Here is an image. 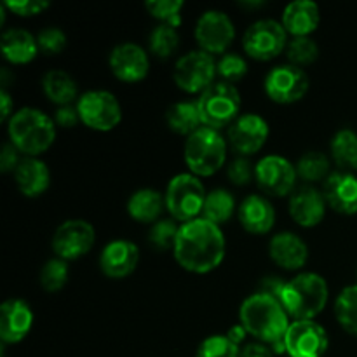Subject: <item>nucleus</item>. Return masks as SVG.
Wrapping results in <instances>:
<instances>
[{"instance_id":"obj_33","label":"nucleus","mask_w":357,"mask_h":357,"mask_svg":"<svg viewBox=\"0 0 357 357\" xmlns=\"http://www.w3.org/2000/svg\"><path fill=\"white\" fill-rule=\"evenodd\" d=\"M335 317L349 335L357 338V284L345 286L335 300Z\"/></svg>"},{"instance_id":"obj_1","label":"nucleus","mask_w":357,"mask_h":357,"mask_svg":"<svg viewBox=\"0 0 357 357\" xmlns=\"http://www.w3.org/2000/svg\"><path fill=\"white\" fill-rule=\"evenodd\" d=\"M227 253V239L222 227L199 218L181 223L174 244V260L192 274H209L222 265Z\"/></svg>"},{"instance_id":"obj_22","label":"nucleus","mask_w":357,"mask_h":357,"mask_svg":"<svg viewBox=\"0 0 357 357\" xmlns=\"http://www.w3.org/2000/svg\"><path fill=\"white\" fill-rule=\"evenodd\" d=\"M326 204L340 215L357 213V176L347 171H335L323 185Z\"/></svg>"},{"instance_id":"obj_24","label":"nucleus","mask_w":357,"mask_h":357,"mask_svg":"<svg viewBox=\"0 0 357 357\" xmlns=\"http://www.w3.org/2000/svg\"><path fill=\"white\" fill-rule=\"evenodd\" d=\"M13 174L17 190L24 197H40L51 185V171L38 157H23Z\"/></svg>"},{"instance_id":"obj_40","label":"nucleus","mask_w":357,"mask_h":357,"mask_svg":"<svg viewBox=\"0 0 357 357\" xmlns=\"http://www.w3.org/2000/svg\"><path fill=\"white\" fill-rule=\"evenodd\" d=\"M195 357H241V347L227 335H211L201 342Z\"/></svg>"},{"instance_id":"obj_10","label":"nucleus","mask_w":357,"mask_h":357,"mask_svg":"<svg viewBox=\"0 0 357 357\" xmlns=\"http://www.w3.org/2000/svg\"><path fill=\"white\" fill-rule=\"evenodd\" d=\"M216 77L215 56L202 49L185 52L174 63V84L188 94H202L216 82Z\"/></svg>"},{"instance_id":"obj_27","label":"nucleus","mask_w":357,"mask_h":357,"mask_svg":"<svg viewBox=\"0 0 357 357\" xmlns=\"http://www.w3.org/2000/svg\"><path fill=\"white\" fill-rule=\"evenodd\" d=\"M42 91H44L45 98L56 107H66V105H73L75 100L79 101V86L77 80L70 75L68 72L59 68L47 70L42 77Z\"/></svg>"},{"instance_id":"obj_45","label":"nucleus","mask_w":357,"mask_h":357,"mask_svg":"<svg viewBox=\"0 0 357 357\" xmlns=\"http://www.w3.org/2000/svg\"><path fill=\"white\" fill-rule=\"evenodd\" d=\"M21 159L23 157H20V150L13 143H6L0 150V171L2 173H14Z\"/></svg>"},{"instance_id":"obj_35","label":"nucleus","mask_w":357,"mask_h":357,"mask_svg":"<svg viewBox=\"0 0 357 357\" xmlns=\"http://www.w3.org/2000/svg\"><path fill=\"white\" fill-rule=\"evenodd\" d=\"M70 267L68 261L54 257L45 261V265L40 271V286L47 293H58L68 282Z\"/></svg>"},{"instance_id":"obj_7","label":"nucleus","mask_w":357,"mask_h":357,"mask_svg":"<svg viewBox=\"0 0 357 357\" xmlns=\"http://www.w3.org/2000/svg\"><path fill=\"white\" fill-rule=\"evenodd\" d=\"M206 195L208 192L201 178L192 173H178L171 178L164 192L166 209L176 222H192L202 215Z\"/></svg>"},{"instance_id":"obj_44","label":"nucleus","mask_w":357,"mask_h":357,"mask_svg":"<svg viewBox=\"0 0 357 357\" xmlns=\"http://www.w3.org/2000/svg\"><path fill=\"white\" fill-rule=\"evenodd\" d=\"M52 119H54L56 126H59V128H65V129L75 128V126L80 122V115H79V110H77V103L66 105V107H58L56 108L54 115H52Z\"/></svg>"},{"instance_id":"obj_37","label":"nucleus","mask_w":357,"mask_h":357,"mask_svg":"<svg viewBox=\"0 0 357 357\" xmlns=\"http://www.w3.org/2000/svg\"><path fill=\"white\" fill-rule=\"evenodd\" d=\"M180 227L173 218H160L159 222L152 223L149 230L150 246L155 248L157 251H173Z\"/></svg>"},{"instance_id":"obj_48","label":"nucleus","mask_w":357,"mask_h":357,"mask_svg":"<svg viewBox=\"0 0 357 357\" xmlns=\"http://www.w3.org/2000/svg\"><path fill=\"white\" fill-rule=\"evenodd\" d=\"M14 115V101L10 98L9 91L0 89V121L9 122V119Z\"/></svg>"},{"instance_id":"obj_36","label":"nucleus","mask_w":357,"mask_h":357,"mask_svg":"<svg viewBox=\"0 0 357 357\" xmlns=\"http://www.w3.org/2000/svg\"><path fill=\"white\" fill-rule=\"evenodd\" d=\"M286 58L288 63L295 66L312 65L319 58V45L312 37H293L286 47Z\"/></svg>"},{"instance_id":"obj_49","label":"nucleus","mask_w":357,"mask_h":357,"mask_svg":"<svg viewBox=\"0 0 357 357\" xmlns=\"http://www.w3.org/2000/svg\"><path fill=\"white\" fill-rule=\"evenodd\" d=\"M227 337H229L230 342H234V344L239 345V347H241V344H243V342L246 340L248 331L244 330L243 324L239 323V324H236V326H232L229 331H227Z\"/></svg>"},{"instance_id":"obj_16","label":"nucleus","mask_w":357,"mask_h":357,"mask_svg":"<svg viewBox=\"0 0 357 357\" xmlns=\"http://www.w3.org/2000/svg\"><path fill=\"white\" fill-rule=\"evenodd\" d=\"M289 357H324L330 349L326 328L316 321H293L284 337Z\"/></svg>"},{"instance_id":"obj_15","label":"nucleus","mask_w":357,"mask_h":357,"mask_svg":"<svg viewBox=\"0 0 357 357\" xmlns=\"http://www.w3.org/2000/svg\"><path fill=\"white\" fill-rule=\"evenodd\" d=\"M271 128L261 115L241 114L239 119L227 129V143L241 157H250L260 152L267 143Z\"/></svg>"},{"instance_id":"obj_9","label":"nucleus","mask_w":357,"mask_h":357,"mask_svg":"<svg viewBox=\"0 0 357 357\" xmlns=\"http://www.w3.org/2000/svg\"><path fill=\"white\" fill-rule=\"evenodd\" d=\"M80 122L93 131L107 132L122 121V107L117 96L107 89H89L77 101Z\"/></svg>"},{"instance_id":"obj_5","label":"nucleus","mask_w":357,"mask_h":357,"mask_svg":"<svg viewBox=\"0 0 357 357\" xmlns=\"http://www.w3.org/2000/svg\"><path fill=\"white\" fill-rule=\"evenodd\" d=\"M227 139L222 132L202 126L201 129L185 139L183 159L188 173L199 178L213 176L218 173L227 160Z\"/></svg>"},{"instance_id":"obj_11","label":"nucleus","mask_w":357,"mask_h":357,"mask_svg":"<svg viewBox=\"0 0 357 357\" xmlns=\"http://www.w3.org/2000/svg\"><path fill=\"white\" fill-rule=\"evenodd\" d=\"M194 35L199 49L209 54H225L236 38V24L223 10L209 9L195 21Z\"/></svg>"},{"instance_id":"obj_3","label":"nucleus","mask_w":357,"mask_h":357,"mask_svg":"<svg viewBox=\"0 0 357 357\" xmlns=\"http://www.w3.org/2000/svg\"><path fill=\"white\" fill-rule=\"evenodd\" d=\"M7 136L24 157H38L56 142V122L38 108L23 107L7 122Z\"/></svg>"},{"instance_id":"obj_14","label":"nucleus","mask_w":357,"mask_h":357,"mask_svg":"<svg viewBox=\"0 0 357 357\" xmlns=\"http://www.w3.org/2000/svg\"><path fill=\"white\" fill-rule=\"evenodd\" d=\"M96 241V230L89 222L80 218L66 220L52 236V251L61 260H77L89 253Z\"/></svg>"},{"instance_id":"obj_12","label":"nucleus","mask_w":357,"mask_h":357,"mask_svg":"<svg viewBox=\"0 0 357 357\" xmlns=\"http://www.w3.org/2000/svg\"><path fill=\"white\" fill-rule=\"evenodd\" d=\"M310 86L309 75L300 66L284 63L268 70L264 80V89L274 103L291 105L302 100Z\"/></svg>"},{"instance_id":"obj_13","label":"nucleus","mask_w":357,"mask_h":357,"mask_svg":"<svg viewBox=\"0 0 357 357\" xmlns=\"http://www.w3.org/2000/svg\"><path fill=\"white\" fill-rule=\"evenodd\" d=\"M296 166L282 155H265L255 164V180L258 187L272 197H286L293 194L296 183Z\"/></svg>"},{"instance_id":"obj_17","label":"nucleus","mask_w":357,"mask_h":357,"mask_svg":"<svg viewBox=\"0 0 357 357\" xmlns=\"http://www.w3.org/2000/svg\"><path fill=\"white\" fill-rule=\"evenodd\" d=\"M108 66L122 82H139L150 72L149 52L136 42H121L110 51Z\"/></svg>"},{"instance_id":"obj_47","label":"nucleus","mask_w":357,"mask_h":357,"mask_svg":"<svg viewBox=\"0 0 357 357\" xmlns=\"http://www.w3.org/2000/svg\"><path fill=\"white\" fill-rule=\"evenodd\" d=\"M241 357H278V354L261 342H251L241 349Z\"/></svg>"},{"instance_id":"obj_23","label":"nucleus","mask_w":357,"mask_h":357,"mask_svg":"<svg viewBox=\"0 0 357 357\" xmlns=\"http://www.w3.org/2000/svg\"><path fill=\"white\" fill-rule=\"evenodd\" d=\"M272 261L284 271H300L309 260V246L295 232H279L268 243Z\"/></svg>"},{"instance_id":"obj_34","label":"nucleus","mask_w":357,"mask_h":357,"mask_svg":"<svg viewBox=\"0 0 357 357\" xmlns=\"http://www.w3.org/2000/svg\"><path fill=\"white\" fill-rule=\"evenodd\" d=\"M178 47H180L178 28L162 23L152 28L149 35V49L153 56H157L159 59H167L178 51Z\"/></svg>"},{"instance_id":"obj_43","label":"nucleus","mask_w":357,"mask_h":357,"mask_svg":"<svg viewBox=\"0 0 357 357\" xmlns=\"http://www.w3.org/2000/svg\"><path fill=\"white\" fill-rule=\"evenodd\" d=\"M9 13L17 14L21 17H30L42 14L51 7L47 0H6L2 2Z\"/></svg>"},{"instance_id":"obj_26","label":"nucleus","mask_w":357,"mask_h":357,"mask_svg":"<svg viewBox=\"0 0 357 357\" xmlns=\"http://www.w3.org/2000/svg\"><path fill=\"white\" fill-rule=\"evenodd\" d=\"M0 51L2 56L13 65H26L31 63L40 52L37 35L24 28H7L0 37Z\"/></svg>"},{"instance_id":"obj_46","label":"nucleus","mask_w":357,"mask_h":357,"mask_svg":"<svg viewBox=\"0 0 357 357\" xmlns=\"http://www.w3.org/2000/svg\"><path fill=\"white\" fill-rule=\"evenodd\" d=\"M284 284L286 281L282 278H279V275H267V278H264L260 281V289L258 291L267 293V295L275 296L279 300V295H281Z\"/></svg>"},{"instance_id":"obj_30","label":"nucleus","mask_w":357,"mask_h":357,"mask_svg":"<svg viewBox=\"0 0 357 357\" xmlns=\"http://www.w3.org/2000/svg\"><path fill=\"white\" fill-rule=\"evenodd\" d=\"M330 153L340 171H357V131L352 128L338 129L330 142Z\"/></svg>"},{"instance_id":"obj_8","label":"nucleus","mask_w":357,"mask_h":357,"mask_svg":"<svg viewBox=\"0 0 357 357\" xmlns=\"http://www.w3.org/2000/svg\"><path fill=\"white\" fill-rule=\"evenodd\" d=\"M289 35L281 21L261 17L251 23L243 35V49L251 59L271 61L286 51Z\"/></svg>"},{"instance_id":"obj_38","label":"nucleus","mask_w":357,"mask_h":357,"mask_svg":"<svg viewBox=\"0 0 357 357\" xmlns=\"http://www.w3.org/2000/svg\"><path fill=\"white\" fill-rule=\"evenodd\" d=\"M248 73V59L239 52H225L216 59V75L223 82L236 84Z\"/></svg>"},{"instance_id":"obj_18","label":"nucleus","mask_w":357,"mask_h":357,"mask_svg":"<svg viewBox=\"0 0 357 357\" xmlns=\"http://www.w3.org/2000/svg\"><path fill=\"white\" fill-rule=\"evenodd\" d=\"M33 326V310L21 298H9L0 307V340L2 345L23 342Z\"/></svg>"},{"instance_id":"obj_19","label":"nucleus","mask_w":357,"mask_h":357,"mask_svg":"<svg viewBox=\"0 0 357 357\" xmlns=\"http://www.w3.org/2000/svg\"><path fill=\"white\" fill-rule=\"evenodd\" d=\"M326 208L328 204L323 190H317L310 185H303L289 195V216L296 225L303 227V229H312V227L319 225L326 216Z\"/></svg>"},{"instance_id":"obj_51","label":"nucleus","mask_w":357,"mask_h":357,"mask_svg":"<svg viewBox=\"0 0 357 357\" xmlns=\"http://www.w3.org/2000/svg\"><path fill=\"white\" fill-rule=\"evenodd\" d=\"M241 7H248V9H258V7H264V2H241Z\"/></svg>"},{"instance_id":"obj_20","label":"nucleus","mask_w":357,"mask_h":357,"mask_svg":"<svg viewBox=\"0 0 357 357\" xmlns=\"http://www.w3.org/2000/svg\"><path fill=\"white\" fill-rule=\"evenodd\" d=\"M139 264V250L132 241L114 239L101 250L100 268L107 278L126 279Z\"/></svg>"},{"instance_id":"obj_39","label":"nucleus","mask_w":357,"mask_h":357,"mask_svg":"<svg viewBox=\"0 0 357 357\" xmlns=\"http://www.w3.org/2000/svg\"><path fill=\"white\" fill-rule=\"evenodd\" d=\"M183 0H146L145 7L149 14L159 23L171 24L178 28L181 24V10H183Z\"/></svg>"},{"instance_id":"obj_28","label":"nucleus","mask_w":357,"mask_h":357,"mask_svg":"<svg viewBox=\"0 0 357 357\" xmlns=\"http://www.w3.org/2000/svg\"><path fill=\"white\" fill-rule=\"evenodd\" d=\"M128 213L139 223H155L166 209V199L155 188H139L128 199Z\"/></svg>"},{"instance_id":"obj_21","label":"nucleus","mask_w":357,"mask_h":357,"mask_svg":"<svg viewBox=\"0 0 357 357\" xmlns=\"http://www.w3.org/2000/svg\"><path fill=\"white\" fill-rule=\"evenodd\" d=\"M237 218L246 232L255 236L268 234L275 225V209L265 195L251 194L241 201Z\"/></svg>"},{"instance_id":"obj_42","label":"nucleus","mask_w":357,"mask_h":357,"mask_svg":"<svg viewBox=\"0 0 357 357\" xmlns=\"http://www.w3.org/2000/svg\"><path fill=\"white\" fill-rule=\"evenodd\" d=\"M227 176L237 187H244L255 178V166L251 164L250 157L237 155L227 167Z\"/></svg>"},{"instance_id":"obj_50","label":"nucleus","mask_w":357,"mask_h":357,"mask_svg":"<svg viewBox=\"0 0 357 357\" xmlns=\"http://www.w3.org/2000/svg\"><path fill=\"white\" fill-rule=\"evenodd\" d=\"M9 80H14V75H10L9 68H6V66H3V68L0 70V84H2V89L7 91V86H9Z\"/></svg>"},{"instance_id":"obj_41","label":"nucleus","mask_w":357,"mask_h":357,"mask_svg":"<svg viewBox=\"0 0 357 357\" xmlns=\"http://www.w3.org/2000/svg\"><path fill=\"white\" fill-rule=\"evenodd\" d=\"M37 42L40 51L45 52V54H59V52L65 51L68 38H66V33L61 28L47 26L38 31Z\"/></svg>"},{"instance_id":"obj_31","label":"nucleus","mask_w":357,"mask_h":357,"mask_svg":"<svg viewBox=\"0 0 357 357\" xmlns=\"http://www.w3.org/2000/svg\"><path fill=\"white\" fill-rule=\"evenodd\" d=\"M236 197H234L232 192L227 190V188H215L206 195L201 216L222 227L223 223H227L236 215Z\"/></svg>"},{"instance_id":"obj_29","label":"nucleus","mask_w":357,"mask_h":357,"mask_svg":"<svg viewBox=\"0 0 357 357\" xmlns=\"http://www.w3.org/2000/svg\"><path fill=\"white\" fill-rule=\"evenodd\" d=\"M166 124L173 132L181 136L194 135L202 128L197 101H176L166 110Z\"/></svg>"},{"instance_id":"obj_25","label":"nucleus","mask_w":357,"mask_h":357,"mask_svg":"<svg viewBox=\"0 0 357 357\" xmlns=\"http://www.w3.org/2000/svg\"><path fill=\"white\" fill-rule=\"evenodd\" d=\"M321 21V10L314 0H295L282 10L281 23L291 37H310Z\"/></svg>"},{"instance_id":"obj_2","label":"nucleus","mask_w":357,"mask_h":357,"mask_svg":"<svg viewBox=\"0 0 357 357\" xmlns=\"http://www.w3.org/2000/svg\"><path fill=\"white\" fill-rule=\"evenodd\" d=\"M288 312L275 296L257 291L244 298L239 307V321L248 335L268 345L275 354H286L284 337L289 328Z\"/></svg>"},{"instance_id":"obj_6","label":"nucleus","mask_w":357,"mask_h":357,"mask_svg":"<svg viewBox=\"0 0 357 357\" xmlns=\"http://www.w3.org/2000/svg\"><path fill=\"white\" fill-rule=\"evenodd\" d=\"M241 93L234 84L216 80L197 98V108L204 128L229 129L241 115Z\"/></svg>"},{"instance_id":"obj_32","label":"nucleus","mask_w":357,"mask_h":357,"mask_svg":"<svg viewBox=\"0 0 357 357\" xmlns=\"http://www.w3.org/2000/svg\"><path fill=\"white\" fill-rule=\"evenodd\" d=\"M296 166V174L307 183H317V181H326L331 174V160L328 159L326 153L310 150L305 152L298 159Z\"/></svg>"},{"instance_id":"obj_4","label":"nucleus","mask_w":357,"mask_h":357,"mask_svg":"<svg viewBox=\"0 0 357 357\" xmlns=\"http://www.w3.org/2000/svg\"><path fill=\"white\" fill-rule=\"evenodd\" d=\"M330 300V288L323 275L302 272L286 281L279 302L295 321H314Z\"/></svg>"}]
</instances>
